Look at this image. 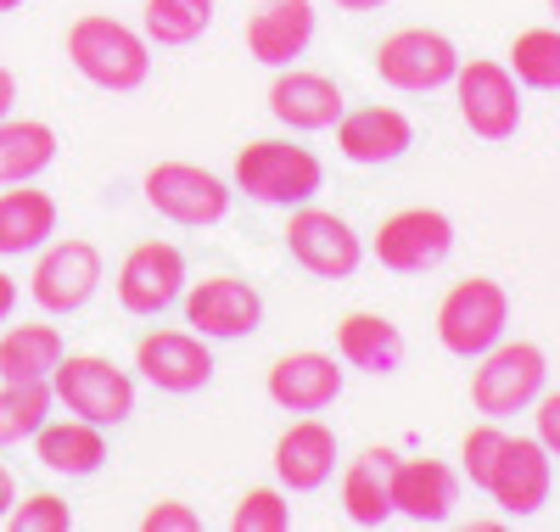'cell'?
Returning <instances> with one entry per match:
<instances>
[{
  "instance_id": "cell-1",
  "label": "cell",
  "mask_w": 560,
  "mask_h": 532,
  "mask_svg": "<svg viewBox=\"0 0 560 532\" xmlns=\"http://www.w3.org/2000/svg\"><path fill=\"white\" fill-rule=\"evenodd\" d=\"M68 62L96 90H140L152 73V39L107 12H84L68 28Z\"/></svg>"
},
{
  "instance_id": "cell-2",
  "label": "cell",
  "mask_w": 560,
  "mask_h": 532,
  "mask_svg": "<svg viewBox=\"0 0 560 532\" xmlns=\"http://www.w3.org/2000/svg\"><path fill=\"white\" fill-rule=\"evenodd\" d=\"M510 325V292L488 275H471V280H454L448 298L438 303V343L454 354V359H482Z\"/></svg>"
},
{
  "instance_id": "cell-3",
  "label": "cell",
  "mask_w": 560,
  "mask_h": 532,
  "mask_svg": "<svg viewBox=\"0 0 560 532\" xmlns=\"http://www.w3.org/2000/svg\"><path fill=\"white\" fill-rule=\"evenodd\" d=\"M544 381H549L544 348L538 343H504L499 336V343L477 359V370H471V404H477V415L504 420V415L538 404Z\"/></svg>"
},
{
  "instance_id": "cell-4",
  "label": "cell",
  "mask_w": 560,
  "mask_h": 532,
  "mask_svg": "<svg viewBox=\"0 0 560 532\" xmlns=\"http://www.w3.org/2000/svg\"><path fill=\"white\" fill-rule=\"evenodd\" d=\"M325 169L308 147H292V140H253V147L236 152V190H247L253 203L269 208H298L319 190Z\"/></svg>"
},
{
  "instance_id": "cell-5",
  "label": "cell",
  "mask_w": 560,
  "mask_h": 532,
  "mask_svg": "<svg viewBox=\"0 0 560 532\" xmlns=\"http://www.w3.org/2000/svg\"><path fill=\"white\" fill-rule=\"evenodd\" d=\"M51 393L57 404H68V415L96 420L102 431L135 415V381L129 370H118L102 354H62L51 370Z\"/></svg>"
},
{
  "instance_id": "cell-6",
  "label": "cell",
  "mask_w": 560,
  "mask_h": 532,
  "mask_svg": "<svg viewBox=\"0 0 560 532\" xmlns=\"http://www.w3.org/2000/svg\"><path fill=\"white\" fill-rule=\"evenodd\" d=\"M454 102H459V118L471 135L482 140H510L522 129V90H516V73L504 62H459L454 73Z\"/></svg>"
},
{
  "instance_id": "cell-7",
  "label": "cell",
  "mask_w": 560,
  "mask_h": 532,
  "mask_svg": "<svg viewBox=\"0 0 560 532\" xmlns=\"http://www.w3.org/2000/svg\"><path fill=\"white\" fill-rule=\"evenodd\" d=\"M147 203L185 230H202L230 213V185L202 163H158L147 169Z\"/></svg>"
},
{
  "instance_id": "cell-8",
  "label": "cell",
  "mask_w": 560,
  "mask_h": 532,
  "mask_svg": "<svg viewBox=\"0 0 560 532\" xmlns=\"http://www.w3.org/2000/svg\"><path fill=\"white\" fill-rule=\"evenodd\" d=\"M370 247H376V258L393 269V275H420L448 258L454 247V219L443 208H398L376 224V235H370Z\"/></svg>"
},
{
  "instance_id": "cell-9",
  "label": "cell",
  "mask_w": 560,
  "mask_h": 532,
  "mask_svg": "<svg viewBox=\"0 0 560 532\" xmlns=\"http://www.w3.org/2000/svg\"><path fill=\"white\" fill-rule=\"evenodd\" d=\"M287 247H292V258H298L308 275H319V280H348V275L359 269V258H364L359 230H353L342 213L308 208V203H298V213L287 219Z\"/></svg>"
},
{
  "instance_id": "cell-10",
  "label": "cell",
  "mask_w": 560,
  "mask_h": 532,
  "mask_svg": "<svg viewBox=\"0 0 560 532\" xmlns=\"http://www.w3.org/2000/svg\"><path fill=\"white\" fill-rule=\"evenodd\" d=\"M370 62H376L382 84H393V90H438V84H454V73H459L454 39L438 34V28H398V34H387Z\"/></svg>"
},
{
  "instance_id": "cell-11",
  "label": "cell",
  "mask_w": 560,
  "mask_h": 532,
  "mask_svg": "<svg viewBox=\"0 0 560 532\" xmlns=\"http://www.w3.org/2000/svg\"><path fill=\"white\" fill-rule=\"evenodd\" d=\"M96 286H102V253L90 247V241L68 235V241H51V247L39 253L28 292L45 314H79L96 298Z\"/></svg>"
},
{
  "instance_id": "cell-12",
  "label": "cell",
  "mask_w": 560,
  "mask_h": 532,
  "mask_svg": "<svg viewBox=\"0 0 560 532\" xmlns=\"http://www.w3.org/2000/svg\"><path fill=\"white\" fill-rule=\"evenodd\" d=\"M264 320V298L258 286H247L242 275H208L185 292V325L208 343H236V336H253Z\"/></svg>"
},
{
  "instance_id": "cell-13",
  "label": "cell",
  "mask_w": 560,
  "mask_h": 532,
  "mask_svg": "<svg viewBox=\"0 0 560 532\" xmlns=\"http://www.w3.org/2000/svg\"><path fill=\"white\" fill-rule=\"evenodd\" d=\"M135 370L147 375L158 393H197V386L213 381L208 336H197V331H147L135 343Z\"/></svg>"
},
{
  "instance_id": "cell-14",
  "label": "cell",
  "mask_w": 560,
  "mask_h": 532,
  "mask_svg": "<svg viewBox=\"0 0 560 532\" xmlns=\"http://www.w3.org/2000/svg\"><path fill=\"white\" fill-rule=\"evenodd\" d=\"M185 292V253L174 241H140L118 269V303L129 314H163Z\"/></svg>"
},
{
  "instance_id": "cell-15",
  "label": "cell",
  "mask_w": 560,
  "mask_h": 532,
  "mask_svg": "<svg viewBox=\"0 0 560 532\" xmlns=\"http://www.w3.org/2000/svg\"><path fill=\"white\" fill-rule=\"evenodd\" d=\"M415 147V124L398 107H353L337 118V152L359 169L398 163Z\"/></svg>"
},
{
  "instance_id": "cell-16",
  "label": "cell",
  "mask_w": 560,
  "mask_h": 532,
  "mask_svg": "<svg viewBox=\"0 0 560 532\" xmlns=\"http://www.w3.org/2000/svg\"><path fill=\"white\" fill-rule=\"evenodd\" d=\"M549 465H555V454L538 443V438H510L504 443V460H499V471H493V505L510 516V521H527V516H538L544 510V499H549Z\"/></svg>"
},
{
  "instance_id": "cell-17",
  "label": "cell",
  "mask_w": 560,
  "mask_h": 532,
  "mask_svg": "<svg viewBox=\"0 0 560 532\" xmlns=\"http://www.w3.org/2000/svg\"><path fill=\"white\" fill-rule=\"evenodd\" d=\"M314 45V0H264L247 18V51L264 68H292Z\"/></svg>"
},
{
  "instance_id": "cell-18",
  "label": "cell",
  "mask_w": 560,
  "mask_h": 532,
  "mask_svg": "<svg viewBox=\"0 0 560 532\" xmlns=\"http://www.w3.org/2000/svg\"><path fill=\"white\" fill-rule=\"evenodd\" d=\"M459 499V476L443 460H393V516L415 521V527H438L448 521Z\"/></svg>"
},
{
  "instance_id": "cell-19",
  "label": "cell",
  "mask_w": 560,
  "mask_h": 532,
  "mask_svg": "<svg viewBox=\"0 0 560 532\" xmlns=\"http://www.w3.org/2000/svg\"><path fill=\"white\" fill-rule=\"evenodd\" d=\"M342 393V370L331 354H287V359H275L269 365V398L280 409H292V415H319V409H331Z\"/></svg>"
},
{
  "instance_id": "cell-20",
  "label": "cell",
  "mask_w": 560,
  "mask_h": 532,
  "mask_svg": "<svg viewBox=\"0 0 560 532\" xmlns=\"http://www.w3.org/2000/svg\"><path fill=\"white\" fill-rule=\"evenodd\" d=\"M331 471H337V431L325 420H292L287 431H280V443H275L280 488L308 494V488H319V482H331Z\"/></svg>"
},
{
  "instance_id": "cell-21",
  "label": "cell",
  "mask_w": 560,
  "mask_h": 532,
  "mask_svg": "<svg viewBox=\"0 0 560 532\" xmlns=\"http://www.w3.org/2000/svg\"><path fill=\"white\" fill-rule=\"evenodd\" d=\"M269 113L287 124V129H331L342 118V90L337 79L308 73V68H287L269 84Z\"/></svg>"
},
{
  "instance_id": "cell-22",
  "label": "cell",
  "mask_w": 560,
  "mask_h": 532,
  "mask_svg": "<svg viewBox=\"0 0 560 532\" xmlns=\"http://www.w3.org/2000/svg\"><path fill=\"white\" fill-rule=\"evenodd\" d=\"M34 460L51 476H90L107 460V438H102L96 420H79V415L73 420H45L34 431Z\"/></svg>"
},
{
  "instance_id": "cell-23",
  "label": "cell",
  "mask_w": 560,
  "mask_h": 532,
  "mask_svg": "<svg viewBox=\"0 0 560 532\" xmlns=\"http://www.w3.org/2000/svg\"><path fill=\"white\" fill-rule=\"evenodd\" d=\"M393 460L387 449H364L342 476V510L353 527H387L393 516Z\"/></svg>"
},
{
  "instance_id": "cell-24",
  "label": "cell",
  "mask_w": 560,
  "mask_h": 532,
  "mask_svg": "<svg viewBox=\"0 0 560 532\" xmlns=\"http://www.w3.org/2000/svg\"><path fill=\"white\" fill-rule=\"evenodd\" d=\"M57 235V203L45 190H0V258H18V253H39L45 241Z\"/></svg>"
},
{
  "instance_id": "cell-25",
  "label": "cell",
  "mask_w": 560,
  "mask_h": 532,
  "mask_svg": "<svg viewBox=\"0 0 560 532\" xmlns=\"http://www.w3.org/2000/svg\"><path fill=\"white\" fill-rule=\"evenodd\" d=\"M337 354L353 365V370H370V375H393L404 365V336L387 314H348L337 325Z\"/></svg>"
},
{
  "instance_id": "cell-26",
  "label": "cell",
  "mask_w": 560,
  "mask_h": 532,
  "mask_svg": "<svg viewBox=\"0 0 560 532\" xmlns=\"http://www.w3.org/2000/svg\"><path fill=\"white\" fill-rule=\"evenodd\" d=\"M57 158V129L39 118H0V185H23Z\"/></svg>"
},
{
  "instance_id": "cell-27",
  "label": "cell",
  "mask_w": 560,
  "mask_h": 532,
  "mask_svg": "<svg viewBox=\"0 0 560 532\" xmlns=\"http://www.w3.org/2000/svg\"><path fill=\"white\" fill-rule=\"evenodd\" d=\"M51 375H18V381H0V443H23L51 420Z\"/></svg>"
},
{
  "instance_id": "cell-28",
  "label": "cell",
  "mask_w": 560,
  "mask_h": 532,
  "mask_svg": "<svg viewBox=\"0 0 560 532\" xmlns=\"http://www.w3.org/2000/svg\"><path fill=\"white\" fill-rule=\"evenodd\" d=\"M57 359H62V331L57 325H12L0 336V381L51 375Z\"/></svg>"
},
{
  "instance_id": "cell-29",
  "label": "cell",
  "mask_w": 560,
  "mask_h": 532,
  "mask_svg": "<svg viewBox=\"0 0 560 532\" xmlns=\"http://www.w3.org/2000/svg\"><path fill=\"white\" fill-rule=\"evenodd\" d=\"M510 73L527 90H560V28H522L510 45Z\"/></svg>"
},
{
  "instance_id": "cell-30",
  "label": "cell",
  "mask_w": 560,
  "mask_h": 532,
  "mask_svg": "<svg viewBox=\"0 0 560 532\" xmlns=\"http://www.w3.org/2000/svg\"><path fill=\"white\" fill-rule=\"evenodd\" d=\"M208 23H213V0H147L152 45H191Z\"/></svg>"
},
{
  "instance_id": "cell-31",
  "label": "cell",
  "mask_w": 560,
  "mask_h": 532,
  "mask_svg": "<svg viewBox=\"0 0 560 532\" xmlns=\"http://www.w3.org/2000/svg\"><path fill=\"white\" fill-rule=\"evenodd\" d=\"M504 443H510V431H499V420H482L465 431V443H459V460H465V476H471V488H493V471L504 460Z\"/></svg>"
},
{
  "instance_id": "cell-32",
  "label": "cell",
  "mask_w": 560,
  "mask_h": 532,
  "mask_svg": "<svg viewBox=\"0 0 560 532\" xmlns=\"http://www.w3.org/2000/svg\"><path fill=\"white\" fill-rule=\"evenodd\" d=\"M230 527H236V532H287V527H292V510H287V499H280L275 488H253V494L236 505Z\"/></svg>"
},
{
  "instance_id": "cell-33",
  "label": "cell",
  "mask_w": 560,
  "mask_h": 532,
  "mask_svg": "<svg viewBox=\"0 0 560 532\" xmlns=\"http://www.w3.org/2000/svg\"><path fill=\"white\" fill-rule=\"evenodd\" d=\"M7 527H12V532H68V527H73V510H68V499H57V494H34V499L12 505Z\"/></svg>"
},
{
  "instance_id": "cell-34",
  "label": "cell",
  "mask_w": 560,
  "mask_h": 532,
  "mask_svg": "<svg viewBox=\"0 0 560 532\" xmlns=\"http://www.w3.org/2000/svg\"><path fill=\"white\" fill-rule=\"evenodd\" d=\"M147 532H197L202 521H197V510L191 505H179V499H163V505H152L147 510V521H140Z\"/></svg>"
},
{
  "instance_id": "cell-35",
  "label": "cell",
  "mask_w": 560,
  "mask_h": 532,
  "mask_svg": "<svg viewBox=\"0 0 560 532\" xmlns=\"http://www.w3.org/2000/svg\"><path fill=\"white\" fill-rule=\"evenodd\" d=\"M538 443L560 460V393H538Z\"/></svg>"
},
{
  "instance_id": "cell-36",
  "label": "cell",
  "mask_w": 560,
  "mask_h": 532,
  "mask_svg": "<svg viewBox=\"0 0 560 532\" xmlns=\"http://www.w3.org/2000/svg\"><path fill=\"white\" fill-rule=\"evenodd\" d=\"M12 505H18V482H12V471L0 465V521L12 516Z\"/></svg>"
},
{
  "instance_id": "cell-37",
  "label": "cell",
  "mask_w": 560,
  "mask_h": 532,
  "mask_svg": "<svg viewBox=\"0 0 560 532\" xmlns=\"http://www.w3.org/2000/svg\"><path fill=\"white\" fill-rule=\"evenodd\" d=\"M12 309H18V280H12V275H0V325L12 320Z\"/></svg>"
},
{
  "instance_id": "cell-38",
  "label": "cell",
  "mask_w": 560,
  "mask_h": 532,
  "mask_svg": "<svg viewBox=\"0 0 560 532\" xmlns=\"http://www.w3.org/2000/svg\"><path fill=\"white\" fill-rule=\"evenodd\" d=\"M12 102H18V79L0 68V118H12Z\"/></svg>"
},
{
  "instance_id": "cell-39",
  "label": "cell",
  "mask_w": 560,
  "mask_h": 532,
  "mask_svg": "<svg viewBox=\"0 0 560 532\" xmlns=\"http://www.w3.org/2000/svg\"><path fill=\"white\" fill-rule=\"evenodd\" d=\"M342 12H376V7H387V0H337Z\"/></svg>"
},
{
  "instance_id": "cell-40",
  "label": "cell",
  "mask_w": 560,
  "mask_h": 532,
  "mask_svg": "<svg viewBox=\"0 0 560 532\" xmlns=\"http://www.w3.org/2000/svg\"><path fill=\"white\" fill-rule=\"evenodd\" d=\"M12 7H23V0H0V12H12Z\"/></svg>"
},
{
  "instance_id": "cell-41",
  "label": "cell",
  "mask_w": 560,
  "mask_h": 532,
  "mask_svg": "<svg viewBox=\"0 0 560 532\" xmlns=\"http://www.w3.org/2000/svg\"><path fill=\"white\" fill-rule=\"evenodd\" d=\"M549 12H555V18H560V0H549Z\"/></svg>"
}]
</instances>
